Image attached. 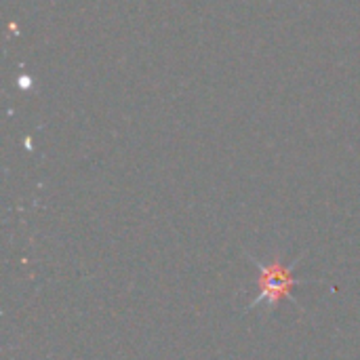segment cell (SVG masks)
I'll return each mask as SVG.
<instances>
[{
  "label": "cell",
  "instance_id": "6da1fadb",
  "mask_svg": "<svg viewBox=\"0 0 360 360\" xmlns=\"http://www.w3.org/2000/svg\"><path fill=\"white\" fill-rule=\"evenodd\" d=\"M251 264L257 266V270H259V283H257L259 285V295L249 304V310H253L255 306H259L264 302L268 306H272V308H276L283 300L295 302L291 291H293V287L304 283V281H297L293 276V270L300 264V259H295L291 266H285V264H281L276 259L272 264H262L259 259L251 257Z\"/></svg>",
  "mask_w": 360,
  "mask_h": 360
}]
</instances>
